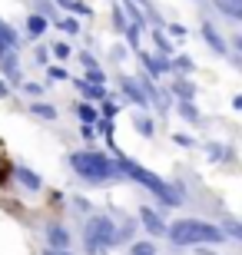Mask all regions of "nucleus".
Here are the masks:
<instances>
[{
    "label": "nucleus",
    "mask_w": 242,
    "mask_h": 255,
    "mask_svg": "<svg viewBox=\"0 0 242 255\" xmlns=\"http://www.w3.org/2000/svg\"><path fill=\"white\" fill-rule=\"evenodd\" d=\"M179 116L186 120V123H199V110L193 103H179Z\"/></svg>",
    "instance_id": "obj_22"
},
{
    "label": "nucleus",
    "mask_w": 242,
    "mask_h": 255,
    "mask_svg": "<svg viewBox=\"0 0 242 255\" xmlns=\"http://www.w3.org/2000/svg\"><path fill=\"white\" fill-rule=\"evenodd\" d=\"M173 139H176L179 146H193V139H189V136H183V132H176V136H173Z\"/></svg>",
    "instance_id": "obj_35"
},
{
    "label": "nucleus",
    "mask_w": 242,
    "mask_h": 255,
    "mask_svg": "<svg viewBox=\"0 0 242 255\" xmlns=\"http://www.w3.org/2000/svg\"><path fill=\"white\" fill-rule=\"evenodd\" d=\"M133 126H136L143 136H153V120H149V116H136V120H133Z\"/></svg>",
    "instance_id": "obj_24"
},
{
    "label": "nucleus",
    "mask_w": 242,
    "mask_h": 255,
    "mask_svg": "<svg viewBox=\"0 0 242 255\" xmlns=\"http://www.w3.org/2000/svg\"><path fill=\"white\" fill-rule=\"evenodd\" d=\"M169 70H176V73H193V57H186V53L169 57Z\"/></svg>",
    "instance_id": "obj_18"
},
{
    "label": "nucleus",
    "mask_w": 242,
    "mask_h": 255,
    "mask_svg": "<svg viewBox=\"0 0 242 255\" xmlns=\"http://www.w3.org/2000/svg\"><path fill=\"white\" fill-rule=\"evenodd\" d=\"M23 93H27V96H40V93H43V86H40V83H23Z\"/></svg>",
    "instance_id": "obj_33"
},
{
    "label": "nucleus",
    "mask_w": 242,
    "mask_h": 255,
    "mask_svg": "<svg viewBox=\"0 0 242 255\" xmlns=\"http://www.w3.org/2000/svg\"><path fill=\"white\" fill-rule=\"evenodd\" d=\"M203 40L216 50V53H219V57H226V53H229V43H226V37L213 27V23H209V20H203Z\"/></svg>",
    "instance_id": "obj_7"
},
{
    "label": "nucleus",
    "mask_w": 242,
    "mask_h": 255,
    "mask_svg": "<svg viewBox=\"0 0 242 255\" xmlns=\"http://www.w3.org/2000/svg\"><path fill=\"white\" fill-rule=\"evenodd\" d=\"M0 73H3L7 83H20V57H17V53L0 60Z\"/></svg>",
    "instance_id": "obj_12"
},
{
    "label": "nucleus",
    "mask_w": 242,
    "mask_h": 255,
    "mask_svg": "<svg viewBox=\"0 0 242 255\" xmlns=\"http://www.w3.org/2000/svg\"><path fill=\"white\" fill-rule=\"evenodd\" d=\"M213 3L223 10L229 20H239V17H242V0H213Z\"/></svg>",
    "instance_id": "obj_15"
},
{
    "label": "nucleus",
    "mask_w": 242,
    "mask_h": 255,
    "mask_svg": "<svg viewBox=\"0 0 242 255\" xmlns=\"http://www.w3.org/2000/svg\"><path fill=\"white\" fill-rule=\"evenodd\" d=\"M56 27L63 30V33H76V30H80V23H76L73 17H66V20H60V23H56Z\"/></svg>",
    "instance_id": "obj_29"
},
{
    "label": "nucleus",
    "mask_w": 242,
    "mask_h": 255,
    "mask_svg": "<svg viewBox=\"0 0 242 255\" xmlns=\"http://www.w3.org/2000/svg\"><path fill=\"white\" fill-rule=\"evenodd\" d=\"M20 50V37H17V30L10 27L7 20H0V60L3 57H13Z\"/></svg>",
    "instance_id": "obj_5"
},
{
    "label": "nucleus",
    "mask_w": 242,
    "mask_h": 255,
    "mask_svg": "<svg viewBox=\"0 0 242 255\" xmlns=\"http://www.w3.org/2000/svg\"><path fill=\"white\" fill-rule=\"evenodd\" d=\"M209 159H229V152L223 149V142H213V146H209Z\"/></svg>",
    "instance_id": "obj_27"
},
{
    "label": "nucleus",
    "mask_w": 242,
    "mask_h": 255,
    "mask_svg": "<svg viewBox=\"0 0 242 255\" xmlns=\"http://www.w3.org/2000/svg\"><path fill=\"white\" fill-rule=\"evenodd\" d=\"M123 33H126V43H130L133 50H140V27H133V23H130Z\"/></svg>",
    "instance_id": "obj_25"
},
{
    "label": "nucleus",
    "mask_w": 242,
    "mask_h": 255,
    "mask_svg": "<svg viewBox=\"0 0 242 255\" xmlns=\"http://www.w3.org/2000/svg\"><path fill=\"white\" fill-rule=\"evenodd\" d=\"M123 7H126V13H130V20H133V27H140L143 30V23H146V13H143V7L140 3H133V0H126V3H123Z\"/></svg>",
    "instance_id": "obj_17"
},
{
    "label": "nucleus",
    "mask_w": 242,
    "mask_h": 255,
    "mask_svg": "<svg viewBox=\"0 0 242 255\" xmlns=\"http://www.w3.org/2000/svg\"><path fill=\"white\" fill-rule=\"evenodd\" d=\"M113 27L120 30V33H123L126 27H130V23H126V17H123V10H113Z\"/></svg>",
    "instance_id": "obj_30"
},
{
    "label": "nucleus",
    "mask_w": 242,
    "mask_h": 255,
    "mask_svg": "<svg viewBox=\"0 0 242 255\" xmlns=\"http://www.w3.org/2000/svg\"><path fill=\"white\" fill-rule=\"evenodd\" d=\"M120 90H123V93H126V100H130V103H136V106H140V110H146V106H149V100H146V96H143L140 83H136L133 76H123V80H120Z\"/></svg>",
    "instance_id": "obj_8"
},
{
    "label": "nucleus",
    "mask_w": 242,
    "mask_h": 255,
    "mask_svg": "<svg viewBox=\"0 0 242 255\" xmlns=\"http://www.w3.org/2000/svg\"><path fill=\"white\" fill-rule=\"evenodd\" d=\"M53 57L56 60H66V57H70V47H66L63 40H60V43H53Z\"/></svg>",
    "instance_id": "obj_31"
},
{
    "label": "nucleus",
    "mask_w": 242,
    "mask_h": 255,
    "mask_svg": "<svg viewBox=\"0 0 242 255\" xmlns=\"http://www.w3.org/2000/svg\"><path fill=\"white\" fill-rule=\"evenodd\" d=\"M223 236H229V239H242V229H239V222H226V229H223Z\"/></svg>",
    "instance_id": "obj_26"
},
{
    "label": "nucleus",
    "mask_w": 242,
    "mask_h": 255,
    "mask_svg": "<svg viewBox=\"0 0 242 255\" xmlns=\"http://www.w3.org/2000/svg\"><path fill=\"white\" fill-rule=\"evenodd\" d=\"M133 3H140V7H149V0H133Z\"/></svg>",
    "instance_id": "obj_38"
},
{
    "label": "nucleus",
    "mask_w": 242,
    "mask_h": 255,
    "mask_svg": "<svg viewBox=\"0 0 242 255\" xmlns=\"http://www.w3.org/2000/svg\"><path fill=\"white\" fill-rule=\"evenodd\" d=\"M47 73H50V80H66V70H63V66H47Z\"/></svg>",
    "instance_id": "obj_32"
},
{
    "label": "nucleus",
    "mask_w": 242,
    "mask_h": 255,
    "mask_svg": "<svg viewBox=\"0 0 242 255\" xmlns=\"http://www.w3.org/2000/svg\"><path fill=\"white\" fill-rule=\"evenodd\" d=\"M130 255H156V246H153V242H133Z\"/></svg>",
    "instance_id": "obj_23"
},
{
    "label": "nucleus",
    "mask_w": 242,
    "mask_h": 255,
    "mask_svg": "<svg viewBox=\"0 0 242 255\" xmlns=\"http://www.w3.org/2000/svg\"><path fill=\"white\" fill-rule=\"evenodd\" d=\"M76 90H80L86 100H106V90H103L100 83H90V80H83V76L76 80Z\"/></svg>",
    "instance_id": "obj_13"
},
{
    "label": "nucleus",
    "mask_w": 242,
    "mask_h": 255,
    "mask_svg": "<svg viewBox=\"0 0 242 255\" xmlns=\"http://www.w3.org/2000/svg\"><path fill=\"white\" fill-rule=\"evenodd\" d=\"M43 255H70L66 249H43Z\"/></svg>",
    "instance_id": "obj_37"
},
{
    "label": "nucleus",
    "mask_w": 242,
    "mask_h": 255,
    "mask_svg": "<svg viewBox=\"0 0 242 255\" xmlns=\"http://www.w3.org/2000/svg\"><path fill=\"white\" fill-rule=\"evenodd\" d=\"M13 179H17L23 189H30V192H40V186H43V179H40L33 169H27V166H13Z\"/></svg>",
    "instance_id": "obj_10"
},
{
    "label": "nucleus",
    "mask_w": 242,
    "mask_h": 255,
    "mask_svg": "<svg viewBox=\"0 0 242 255\" xmlns=\"http://www.w3.org/2000/svg\"><path fill=\"white\" fill-rule=\"evenodd\" d=\"M140 60H143V66H146V76H166L169 73V57H149V53H140Z\"/></svg>",
    "instance_id": "obj_9"
},
{
    "label": "nucleus",
    "mask_w": 242,
    "mask_h": 255,
    "mask_svg": "<svg viewBox=\"0 0 242 255\" xmlns=\"http://www.w3.org/2000/svg\"><path fill=\"white\" fill-rule=\"evenodd\" d=\"M70 169L83 182H90V186H103V182H120L123 179L120 162L110 159V156H103V152H93V149L70 152Z\"/></svg>",
    "instance_id": "obj_1"
},
{
    "label": "nucleus",
    "mask_w": 242,
    "mask_h": 255,
    "mask_svg": "<svg viewBox=\"0 0 242 255\" xmlns=\"http://www.w3.org/2000/svg\"><path fill=\"white\" fill-rule=\"evenodd\" d=\"M173 93L179 96V103H193V96H196V90H193V83H186V80H179V83L173 86Z\"/></svg>",
    "instance_id": "obj_19"
},
{
    "label": "nucleus",
    "mask_w": 242,
    "mask_h": 255,
    "mask_svg": "<svg viewBox=\"0 0 242 255\" xmlns=\"http://www.w3.org/2000/svg\"><path fill=\"white\" fill-rule=\"evenodd\" d=\"M47 27H50L47 17H40V13H27V33H30V37H43Z\"/></svg>",
    "instance_id": "obj_14"
},
{
    "label": "nucleus",
    "mask_w": 242,
    "mask_h": 255,
    "mask_svg": "<svg viewBox=\"0 0 242 255\" xmlns=\"http://www.w3.org/2000/svg\"><path fill=\"white\" fill-rule=\"evenodd\" d=\"M166 236L173 246L189 249V246H219L223 242V229L216 222H206V219H176L166 226Z\"/></svg>",
    "instance_id": "obj_2"
},
{
    "label": "nucleus",
    "mask_w": 242,
    "mask_h": 255,
    "mask_svg": "<svg viewBox=\"0 0 242 255\" xmlns=\"http://www.w3.org/2000/svg\"><path fill=\"white\" fill-rule=\"evenodd\" d=\"M116 162H120V172H123V179H133V182H140L143 189H149L153 196H159V202L163 206H183V186H169V182H163L156 176V172H149L146 166H140V162H133L126 159V156H116Z\"/></svg>",
    "instance_id": "obj_3"
},
{
    "label": "nucleus",
    "mask_w": 242,
    "mask_h": 255,
    "mask_svg": "<svg viewBox=\"0 0 242 255\" xmlns=\"http://www.w3.org/2000/svg\"><path fill=\"white\" fill-rule=\"evenodd\" d=\"M169 33H173V37H186V27H179V23H173V27H169Z\"/></svg>",
    "instance_id": "obj_34"
},
{
    "label": "nucleus",
    "mask_w": 242,
    "mask_h": 255,
    "mask_svg": "<svg viewBox=\"0 0 242 255\" xmlns=\"http://www.w3.org/2000/svg\"><path fill=\"white\" fill-rule=\"evenodd\" d=\"M30 113L40 116V120H56V110H53V106H47V103H33V106H30Z\"/></svg>",
    "instance_id": "obj_21"
},
{
    "label": "nucleus",
    "mask_w": 242,
    "mask_h": 255,
    "mask_svg": "<svg viewBox=\"0 0 242 255\" xmlns=\"http://www.w3.org/2000/svg\"><path fill=\"white\" fill-rule=\"evenodd\" d=\"M3 96H10V83L7 80H0V100H3Z\"/></svg>",
    "instance_id": "obj_36"
},
{
    "label": "nucleus",
    "mask_w": 242,
    "mask_h": 255,
    "mask_svg": "<svg viewBox=\"0 0 242 255\" xmlns=\"http://www.w3.org/2000/svg\"><path fill=\"white\" fill-rule=\"evenodd\" d=\"M153 40H156V50H159V57H173V40L163 33V27L153 30Z\"/></svg>",
    "instance_id": "obj_16"
},
{
    "label": "nucleus",
    "mask_w": 242,
    "mask_h": 255,
    "mask_svg": "<svg viewBox=\"0 0 242 255\" xmlns=\"http://www.w3.org/2000/svg\"><path fill=\"white\" fill-rule=\"evenodd\" d=\"M126 236H130V229H120L110 216H93L83 226V249L90 255H103V252H110L113 246L126 242Z\"/></svg>",
    "instance_id": "obj_4"
},
{
    "label": "nucleus",
    "mask_w": 242,
    "mask_h": 255,
    "mask_svg": "<svg viewBox=\"0 0 242 255\" xmlns=\"http://www.w3.org/2000/svg\"><path fill=\"white\" fill-rule=\"evenodd\" d=\"M76 116H80V123H83V126H93L96 120H100V116H96V110L90 103H80V106H76Z\"/></svg>",
    "instance_id": "obj_20"
},
{
    "label": "nucleus",
    "mask_w": 242,
    "mask_h": 255,
    "mask_svg": "<svg viewBox=\"0 0 242 255\" xmlns=\"http://www.w3.org/2000/svg\"><path fill=\"white\" fill-rule=\"evenodd\" d=\"M140 222H143V229H146L149 236H163V232H166L163 216H159L156 209H149V206H140Z\"/></svg>",
    "instance_id": "obj_6"
},
{
    "label": "nucleus",
    "mask_w": 242,
    "mask_h": 255,
    "mask_svg": "<svg viewBox=\"0 0 242 255\" xmlns=\"http://www.w3.org/2000/svg\"><path fill=\"white\" fill-rule=\"evenodd\" d=\"M47 242H50V249H66L70 246V232H66L60 222H50L47 226Z\"/></svg>",
    "instance_id": "obj_11"
},
{
    "label": "nucleus",
    "mask_w": 242,
    "mask_h": 255,
    "mask_svg": "<svg viewBox=\"0 0 242 255\" xmlns=\"http://www.w3.org/2000/svg\"><path fill=\"white\" fill-rule=\"evenodd\" d=\"M37 3V10L33 13H40V17H53V7H50V0H33Z\"/></svg>",
    "instance_id": "obj_28"
}]
</instances>
